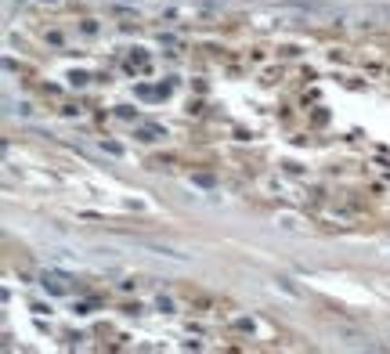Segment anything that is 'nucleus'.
Listing matches in <instances>:
<instances>
[{"mask_svg":"<svg viewBox=\"0 0 390 354\" xmlns=\"http://www.w3.org/2000/svg\"><path fill=\"white\" fill-rule=\"evenodd\" d=\"M15 4H26V0H15Z\"/></svg>","mask_w":390,"mask_h":354,"instance_id":"6e6552de","label":"nucleus"},{"mask_svg":"<svg viewBox=\"0 0 390 354\" xmlns=\"http://www.w3.org/2000/svg\"><path fill=\"white\" fill-rule=\"evenodd\" d=\"M155 304H159V311H163V314H173V311H177V304H173L170 296H159Z\"/></svg>","mask_w":390,"mask_h":354,"instance_id":"20e7f679","label":"nucleus"},{"mask_svg":"<svg viewBox=\"0 0 390 354\" xmlns=\"http://www.w3.org/2000/svg\"><path fill=\"white\" fill-rule=\"evenodd\" d=\"M137 137H141V141H159V137H163V130H159V127H141V130H137Z\"/></svg>","mask_w":390,"mask_h":354,"instance_id":"7ed1b4c3","label":"nucleus"},{"mask_svg":"<svg viewBox=\"0 0 390 354\" xmlns=\"http://www.w3.org/2000/svg\"><path fill=\"white\" fill-rule=\"evenodd\" d=\"M40 289H47L51 296H69L73 293V286H69V275H62V271H40Z\"/></svg>","mask_w":390,"mask_h":354,"instance_id":"f257e3e1","label":"nucleus"},{"mask_svg":"<svg viewBox=\"0 0 390 354\" xmlns=\"http://www.w3.org/2000/svg\"><path fill=\"white\" fill-rule=\"evenodd\" d=\"M40 4H55V0H40Z\"/></svg>","mask_w":390,"mask_h":354,"instance_id":"0eeeda50","label":"nucleus"},{"mask_svg":"<svg viewBox=\"0 0 390 354\" xmlns=\"http://www.w3.org/2000/svg\"><path fill=\"white\" fill-rule=\"evenodd\" d=\"M76 33L87 37V40H94V37H101V22L98 19H83V22H76Z\"/></svg>","mask_w":390,"mask_h":354,"instance_id":"f03ea898","label":"nucleus"},{"mask_svg":"<svg viewBox=\"0 0 390 354\" xmlns=\"http://www.w3.org/2000/svg\"><path fill=\"white\" fill-rule=\"evenodd\" d=\"M69 80H73V87H83V83H87V73H73Z\"/></svg>","mask_w":390,"mask_h":354,"instance_id":"39448f33","label":"nucleus"},{"mask_svg":"<svg viewBox=\"0 0 390 354\" xmlns=\"http://www.w3.org/2000/svg\"><path fill=\"white\" fill-rule=\"evenodd\" d=\"M47 40H51V44H55V47H62V44H65V40H62V33H55V29H51V33H47Z\"/></svg>","mask_w":390,"mask_h":354,"instance_id":"423d86ee","label":"nucleus"}]
</instances>
